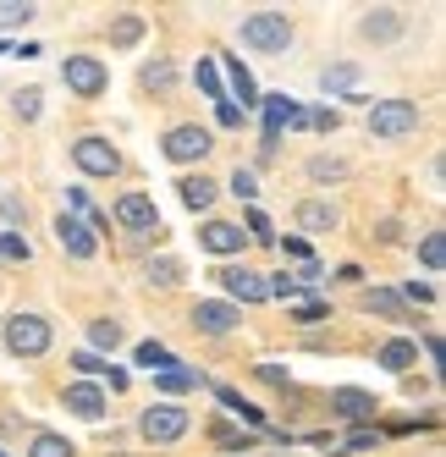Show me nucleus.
<instances>
[{"label":"nucleus","mask_w":446,"mask_h":457,"mask_svg":"<svg viewBox=\"0 0 446 457\" xmlns=\"http://www.w3.org/2000/svg\"><path fill=\"white\" fill-rule=\"evenodd\" d=\"M72 364H78L83 375H105V370H111V364H105L100 353H72Z\"/></svg>","instance_id":"obj_37"},{"label":"nucleus","mask_w":446,"mask_h":457,"mask_svg":"<svg viewBox=\"0 0 446 457\" xmlns=\"http://www.w3.org/2000/svg\"><path fill=\"white\" fill-rule=\"evenodd\" d=\"M260 375H265L270 386H293V380H286V370H281V364H260Z\"/></svg>","instance_id":"obj_45"},{"label":"nucleus","mask_w":446,"mask_h":457,"mask_svg":"<svg viewBox=\"0 0 446 457\" xmlns=\"http://www.w3.org/2000/svg\"><path fill=\"white\" fill-rule=\"evenodd\" d=\"M248 232H253V243H276V232H270V215H260V210H248Z\"/></svg>","instance_id":"obj_36"},{"label":"nucleus","mask_w":446,"mask_h":457,"mask_svg":"<svg viewBox=\"0 0 446 457\" xmlns=\"http://www.w3.org/2000/svg\"><path fill=\"white\" fill-rule=\"evenodd\" d=\"M210 149H215L210 127H194V121H182V127H171V133H166V160H177V166H187V160H204Z\"/></svg>","instance_id":"obj_6"},{"label":"nucleus","mask_w":446,"mask_h":457,"mask_svg":"<svg viewBox=\"0 0 446 457\" xmlns=\"http://www.w3.org/2000/svg\"><path fill=\"white\" fill-rule=\"evenodd\" d=\"M177 193H182V204H187V210H210V204H215V182H210L204 171H199V177H182Z\"/></svg>","instance_id":"obj_19"},{"label":"nucleus","mask_w":446,"mask_h":457,"mask_svg":"<svg viewBox=\"0 0 446 457\" xmlns=\"http://www.w3.org/2000/svg\"><path fill=\"white\" fill-rule=\"evenodd\" d=\"M72 160H78L83 177H116V171H121V154H116L105 138H78V144H72Z\"/></svg>","instance_id":"obj_7"},{"label":"nucleus","mask_w":446,"mask_h":457,"mask_svg":"<svg viewBox=\"0 0 446 457\" xmlns=\"http://www.w3.org/2000/svg\"><path fill=\"white\" fill-rule=\"evenodd\" d=\"M419 259H425V270H441V265H446V237L430 232V237L419 243Z\"/></svg>","instance_id":"obj_31"},{"label":"nucleus","mask_w":446,"mask_h":457,"mask_svg":"<svg viewBox=\"0 0 446 457\" xmlns=\"http://www.w3.org/2000/svg\"><path fill=\"white\" fill-rule=\"evenodd\" d=\"M144 88H171V61H154V67H144Z\"/></svg>","instance_id":"obj_35"},{"label":"nucleus","mask_w":446,"mask_h":457,"mask_svg":"<svg viewBox=\"0 0 446 457\" xmlns=\"http://www.w3.org/2000/svg\"><path fill=\"white\" fill-rule=\"evenodd\" d=\"M215 397H220V403H227V408H232V413H237L243 424H253V430H260V424H265V419H260V408H253V403H243V397H237V391H232V386H215Z\"/></svg>","instance_id":"obj_23"},{"label":"nucleus","mask_w":446,"mask_h":457,"mask_svg":"<svg viewBox=\"0 0 446 457\" xmlns=\"http://www.w3.org/2000/svg\"><path fill=\"white\" fill-rule=\"evenodd\" d=\"M0 457H6V452H0Z\"/></svg>","instance_id":"obj_47"},{"label":"nucleus","mask_w":446,"mask_h":457,"mask_svg":"<svg viewBox=\"0 0 446 457\" xmlns=\"http://www.w3.org/2000/svg\"><path fill=\"white\" fill-rule=\"evenodd\" d=\"M215 116H220V127H243V111H237L232 100H220V111H215Z\"/></svg>","instance_id":"obj_44"},{"label":"nucleus","mask_w":446,"mask_h":457,"mask_svg":"<svg viewBox=\"0 0 446 457\" xmlns=\"http://www.w3.org/2000/svg\"><path fill=\"white\" fill-rule=\"evenodd\" d=\"M232 193H237V199H253V193H260V187H253V171H243V166H237V177H232Z\"/></svg>","instance_id":"obj_41"},{"label":"nucleus","mask_w":446,"mask_h":457,"mask_svg":"<svg viewBox=\"0 0 446 457\" xmlns=\"http://www.w3.org/2000/svg\"><path fill=\"white\" fill-rule=\"evenodd\" d=\"M6 347H12L17 358L50 353V325H45L39 314H12V320H6Z\"/></svg>","instance_id":"obj_4"},{"label":"nucleus","mask_w":446,"mask_h":457,"mask_svg":"<svg viewBox=\"0 0 446 457\" xmlns=\"http://www.w3.org/2000/svg\"><path fill=\"white\" fill-rule=\"evenodd\" d=\"M215 276H220V287H227L237 303H265V298H270L265 276H260V270H248V265H227V270H215Z\"/></svg>","instance_id":"obj_8"},{"label":"nucleus","mask_w":446,"mask_h":457,"mask_svg":"<svg viewBox=\"0 0 446 457\" xmlns=\"http://www.w3.org/2000/svg\"><path fill=\"white\" fill-rule=\"evenodd\" d=\"M336 210L326 204V199H309V204H298V226H303V232H336Z\"/></svg>","instance_id":"obj_17"},{"label":"nucleus","mask_w":446,"mask_h":457,"mask_svg":"<svg viewBox=\"0 0 446 457\" xmlns=\"http://www.w3.org/2000/svg\"><path fill=\"white\" fill-rule=\"evenodd\" d=\"M293 314H298V325H320L326 320V303H298Z\"/></svg>","instance_id":"obj_42"},{"label":"nucleus","mask_w":446,"mask_h":457,"mask_svg":"<svg viewBox=\"0 0 446 457\" xmlns=\"http://www.w3.org/2000/svg\"><path fill=\"white\" fill-rule=\"evenodd\" d=\"M232 88H237V111H248V105H260V100H253V78H248V67H243V61H232Z\"/></svg>","instance_id":"obj_25"},{"label":"nucleus","mask_w":446,"mask_h":457,"mask_svg":"<svg viewBox=\"0 0 446 457\" xmlns=\"http://www.w3.org/2000/svg\"><path fill=\"white\" fill-rule=\"evenodd\" d=\"M194 78H199V88L210 94V100H220V78H215V67H210V61H199V72H194Z\"/></svg>","instance_id":"obj_38"},{"label":"nucleus","mask_w":446,"mask_h":457,"mask_svg":"<svg viewBox=\"0 0 446 457\" xmlns=\"http://www.w3.org/2000/svg\"><path fill=\"white\" fill-rule=\"evenodd\" d=\"M260 105H265V149H276L281 144V127H298L303 111L286 100V94H270V100H260Z\"/></svg>","instance_id":"obj_9"},{"label":"nucleus","mask_w":446,"mask_h":457,"mask_svg":"<svg viewBox=\"0 0 446 457\" xmlns=\"http://www.w3.org/2000/svg\"><path fill=\"white\" fill-rule=\"evenodd\" d=\"M286 253H293L298 265H309V243H303V237H286Z\"/></svg>","instance_id":"obj_46"},{"label":"nucleus","mask_w":446,"mask_h":457,"mask_svg":"<svg viewBox=\"0 0 446 457\" xmlns=\"http://www.w3.org/2000/svg\"><path fill=\"white\" fill-rule=\"evenodd\" d=\"M12 111H17V121H39V88H22L12 100Z\"/></svg>","instance_id":"obj_33"},{"label":"nucleus","mask_w":446,"mask_h":457,"mask_svg":"<svg viewBox=\"0 0 446 457\" xmlns=\"http://www.w3.org/2000/svg\"><path fill=\"white\" fill-rule=\"evenodd\" d=\"M309 177H314V182H331V177H347V166H342V160H326V154H320V160H309Z\"/></svg>","instance_id":"obj_34"},{"label":"nucleus","mask_w":446,"mask_h":457,"mask_svg":"<svg viewBox=\"0 0 446 457\" xmlns=\"http://www.w3.org/2000/svg\"><path fill=\"white\" fill-rule=\"evenodd\" d=\"M138 436H144V441H154V446L182 441V436H187V408H177V403H154V408H144Z\"/></svg>","instance_id":"obj_3"},{"label":"nucleus","mask_w":446,"mask_h":457,"mask_svg":"<svg viewBox=\"0 0 446 457\" xmlns=\"http://www.w3.org/2000/svg\"><path fill=\"white\" fill-rule=\"evenodd\" d=\"M375 358H380V364H386L392 375H402L408 364H419V342H408V337H397V342H386V347H380Z\"/></svg>","instance_id":"obj_18"},{"label":"nucleus","mask_w":446,"mask_h":457,"mask_svg":"<svg viewBox=\"0 0 446 457\" xmlns=\"http://www.w3.org/2000/svg\"><path fill=\"white\" fill-rule=\"evenodd\" d=\"M359 34L375 39V45H392V39L402 34V17H397V12H369V17L359 22Z\"/></svg>","instance_id":"obj_16"},{"label":"nucleus","mask_w":446,"mask_h":457,"mask_svg":"<svg viewBox=\"0 0 446 457\" xmlns=\"http://www.w3.org/2000/svg\"><path fill=\"white\" fill-rule=\"evenodd\" d=\"M149 281L154 287H177L182 281V265H177V259H149Z\"/></svg>","instance_id":"obj_30"},{"label":"nucleus","mask_w":446,"mask_h":457,"mask_svg":"<svg viewBox=\"0 0 446 457\" xmlns=\"http://www.w3.org/2000/svg\"><path fill=\"white\" fill-rule=\"evenodd\" d=\"M34 259V248H28L17 232H0V265H28Z\"/></svg>","instance_id":"obj_24"},{"label":"nucleus","mask_w":446,"mask_h":457,"mask_svg":"<svg viewBox=\"0 0 446 457\" xmlns=\"http://www.w3.org/2000/svg\"><path fill=\"white\" fill-rule=\"evenodd\" d=\"M194 386H204L194 370H177V364H171V370H161V391H194Z\"/></svg>","instance_id":"obj_32"},{"label":"nucleus","mask_w":446,"mask_h":457,"mask_svg":"<svg viewBox=\"0 0 446 457\" xmlns=\"http://www.w3.org/2000/svg\"><path fill=\"white\" fill-rule=\"evenodd\" d=\"M138 39H144V17H138V12H121V17L111 22V45H116V50H133Z\"/></svg>","instance_id":"obj_20"},{"label":"nucleus","mask_w":446,"mask_h":457,"mask_svg":"<svg viewBox=\"0 0 446 457\" xmlns=\"http://www.w3.org/2000/svg\"><path fill=\"white\" fill-rule=\"evenodd\" d=\"M331 408H336L342 419H353V424H359V419L375 413V397H369V391H359V386H342L336 397H331Z\"/></svg>","instance_id":"obj_15"},{"label":"nucleus","mask_w":446,"mask_h":457,"mask_svg":"<svg viewBox=\"0 0 446 457\" xmlns=\"http://www.w3.org/2000/svg\"><path fill=\"white\" fill-rule=\"evenodd\" d=\"M138 364H144V370H154V375H161V370H171V364H177V358H171V353H166L161 342H144V347H138Z\"/></svg>","instance_id":"obj_27"},{"label":"nucleus","mask_w":446,"mask_h":457,"mask_svg":"<svg viewBox=\"0 0 446 457\" xmlns=\"http://www.w3.org/2000/svg\"><path fill=\"white\" fill-rule=\"evenodd\" d=\"M61 83H67L72 94H83V100H100L105 83H111V72H105V61H94V55H67Z\"/></svg>","instance_id":"obj_5"},{"label":"nucleus","mask_w":446,"mask_h":457,"mask_svg":"<svg viewBox=\"0 0 446 457\" xmlns=\"http://www.w3.org/2000/svg\"><path fill=\"white\" fill-rule=\"evenodd\" d=\"M369 133L375 138H408V133H419V105H413V100H375Z\"/></svg>","instance_id":"obj_2"},{"label":"nucleus","mask_w":446,"mask_h":457,"mask_svg":"<svg viewBox=\"0 0 446 457\" xmlns=\"http://www.w3.org/2000/svg\"><path fill=\"white\" fill-rule=\"evenodd\" d=\"M199 243H204L210 253H243V226H232V220H210L204 232H199Z\"/></svg>","instance_id":"obj_13"},{"label":"nucleus","mask_w":446,"mask_h":457,"mask_svg":"<svg viewBox=\"0 0 446 457\" xmlns=\"http://www.w3.org/2000/svg\"><path fill=\"white\" fill-rule=\"evenodd\" d=\"M353 83H359V67H326L320 72V88L326 94H342V88H353Z\"/></svg>","instance_id":"obj_26"},{"label":"nucleus","mask_w":446,"mask_h":457,"mask_svg":"<svg viewBox=\"0 0 446 457\" xmlns=\"http://www.w3.org/2000/svg\"><path fill=\"white\" fill-rule=\"evenodd\" d=\"M364 309H369V314H386V320H408V303L397 298V292H380V287L364 292Z\"/></svg>","instance_id":"obj_21"},{"label":"nucleus","mask_w":446,"mask_h":457,"mask_svg":"<svg viewBox=\"0 0 446 457\" xmlns=\"http://www.w3.org/2000/svg\"><path fill=\"white\" fill-rule=\"evenodd\" d=\"M28 457H78V446H72L67 436H50V430H39V436H34V446H28Z\"/></svg>","instance_id":"obj_22"},{"label":"nucleus","mask_w":446,"mask_h":457,"mask_svg":"<svg viewBox=\"0 0 446 457\" xmlns=\"http://www.w3.org/2000/svg\"><path fill=\"white\" fill-rule=\"evenodd\" d=\"M303 121H309V127H320V133H336V121H342V116H336V111H309Z\"/></svg>","instance_id":"obj_40"},{"label":"nucleus","mask_w":446,"mask_h":457,"mask_svg":"<svg viewBox=\"0 0 446 457\" xmlns=\"http://www.w3.org/2000/svg\"><path fill=\"white\" fill-rule=\"evenodd\" d=\"M55 243L67 248L72 259H94V248H100V243H94V232H88L78 215H61V220H55Z\"/></svg>","instance_id":"obj_11"},{"label":"nucleus","mask_w":446,"mask_h":457,"mask_svg":"<svg viewBox=\"0 0 446 457\" xmlns=\"http://www.w3.org/2000/svg\"><path fill=\"white\" fill-rule=\"evenodd\" d=\"M194 325L204 337H227L232 325H237V309L232 303H215V298H204V303H194Z\"/></svg>","instance_id":"obj_12"},{"label":"nucleus","mask_w":446,"mask_h":457,"mask_svg":"<svg viewBox=\"0 0 446 457\" xmlns=\"http://www.w3.org/2000/svg\"><path fill=\"white\" fill-rule=\"evenodd\" d=\"M67 408L78 419H105V391L88 386V380H78V386H67Z\"/></svg>","instance_id":"obj_14"},{"label":"nucleus","mask_w":446,"mask_h":457,"mask_svg":"<svg viewBox=\"0 0 446 457\" xmlns=\"http://www.w3.org/2000/svg\"><path fill=\"white\" fill-rule=\"evenodd\" d=\"M408 303H435V287L430 281H408Z\"/></svg>","instance_id":"obj_43"},{"label":"nucleus","mask_w":446,"mask_h":457,"mask_svg":"<svg viewBox=\"0 0 446 457\" xmlns=\"http://www.w3.org/2000/svg\"><path fill=\"white\" fill-rule=\"evenodd\" d=\"M88 337H94V347H111V353H116V347H121V325H116V320H94Z\"/></svg>","instance_id":"obj_29"},{"label":"nucleus","mask_w":446,"mask_h":457,"mask_svg":"<svg viewBox=\"0 0 446 457\" xmlns=\"http://www.w3.org/2000/svg\"><path fill=\"white\" fill-rule=\"evenodd\" d=\"M39 6H28V0H0V28H22Z\"/></svg>","instance_id":"obj_28"},{"label":"nucleus","mask_w":446,"mask_h":457,"mask_svg":"<svg viewBox=\"0 0 446 457\" xmlns=\"http://www.w3.org/2000/svg\"><path fill=\"white\" fill-rule=\"evenodd\" d=\"M243 45L260 50V55H281L286 45H293V22H286V12H253L243 22Z\"/></svg>","instance_id":"obj_1"},{"label":"nucleus","mask_w":446,"mask_h":457,"mask_svg":"<svg viewBox=\"0 0 446 457\" xmlns=\"http://www.w3.org/2000/svg\"><path fill=\"white\" fill-rule=\"evenodd\" d=\"M369 446H380V430H369V424H364V430H353V436H347V452H369Z\"/></svg>","instance_id":"obj_39"},{"label":"nucleus","mask_w":446,"mask_h":457,"mask_svg":"<svg viewBox=\"0 0 446 457\" xmlns=\"http://www.w3.org/2000/svg\"><path fill=\"white\" fill-rule=\"evenodd\" d=\"M116 220H121V226H133V232H161L154 199H144V193H127V199H116Z\"/></svg>","instance_id":"obj_10"}]
</instances>
